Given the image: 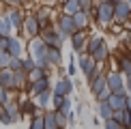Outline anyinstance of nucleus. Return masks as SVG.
Returning <instances> with one entry per match:
<instances>
[{
  "mask_svg": "<svg viewBox=\"0 0 131 129\" xmlns=\"http://www.w3.org/2000/svg\"><path fill=\"white\" fill-rule=\"evenodd\" d=\"M11 30H13V22H11L9 13L0 15V35L2 37H11Z\"/></svg>",
  "mask_w": 131,
  "mask_h": 129,
  "instance_id": "13",
  "label": "nucleus"
},
{
  "mask_svg": "<svg viewBox=\"0 0 131 129\" xmlns=\"http://www.w3.org/2000/svg\"><path fill=\"white\" fill-rule=\"evenodd\" d=\"M80 11H84V9H82V2H80V0H64L62 13H67V15H75V13H80Z\"/></svg>",
  "mask_w": 131,
  "mask_h": 129,
  "instance_id": "14",
  "label": "nucleus"
},
{
  "mask_svg": "<svg viewBox=\"0 0 131 129\" xmlns=\"http://www.w3.org/2000/svg\"><path fill=\"white\" fill-rule=\"evenodd\" d=\"M30 54L32 58L37 60V67L45 69L47 64H50V58H47V54H50V45H47L43 39H35L30 43Z\"/></svg>",
  "mask_w": 131,
  "mask_h": 129,
  "instance_id": "1",
  "label": "nucleus"
},
{
  "mask_svg": "<svg viewBox=\"0 0 131 129\" xmlns=\"http://www.w3.org/2000/svg\"><path fill=\"white\" fill-rule=\"evenodd\" d=\"M35 17L41 22V26H43V28H47V17H50V9H47V7L37 9V11H35Z\"/></svg>",
  "mask_w": 131,
  "mask_h": 129,
  "instance_id": "21",
  "label": "nucleus"
},
{
  "mask_svg": "<svg viewBox=\"0 0 131 129\" xmlns=\"http://www.w3.org/2000/svg\"><path fill=\"white\" fill-rule=\"evenodd\" d=\"M110 2H114V4H116V2H121V0H110Z\"/></svg>",
  "mask_w": 131,
  "mask_h": 129,
  "instance_id": "37",
  "label": "nucleus"
},
{
  "mask_svg": "<svg viewBox=\"0 0 131 129\" xmlns=\"http://www.w3.org/2000/svg\"><path fill=\"white\" fill-rule=\"evenodd\" d=\"M4 2H9V4H21L24 0H4Z\"/></svg>",
  "mask_w": 131,
  "mask_h": 129,
  "instance_id": "34",
  "label": "nucleus"
},
{
  "mask_svg": "<svg viewBox=\"0 0 131 129\" xmlns=\"http://www.w3.org/2000/svg\"><path fill=\"white\" fill-rule=\"evenodd\" d=\"M103 45V39L101 37H92L88 41V45H86V52H88V56H95L97 52H99V47Z\"/></svg>",
  "mask_w": 131,
  "mask_h": 129,
  "instance_id": "19",
  "label": "nucleus"
},
{
  "mask_svg": "<svg viewBox=\"0 0 131 129\" xmlns=\"http://www.w3.org/2000/svg\"><path fill=\"white\" fill-rule=\"evenodd\" d=\"M127 107H129V110H131V95L127 97Z\"/></svg>",
  "mask_w": 131,
  "mask_h": 129,
  "instance_id": "36",
  "label": "nucleus"
},
{
  "mask_svg": "<svg viewBox=\"0 0 131 129\" xmlns=\"http://www.w3.org/2000/svg\"><path fill=\"white\" fill-rule=\"evenodd\" d=\"M24 30H26V35H30V37H37L39 32L43 30V26H41V22L35 17V15H28L24 22Z\"/></svg>",
  "mask_w": 131,
  "mask_h": 129,
  "instance_id": "7",
  "label": "nucleus"
},
{
  "mask_svg": "<svg viewBox=\"0 0 131 129\" xmlns=\"http://www.w3.org/2000/svg\"><path fill=\"white\" fill-rule=\"evenodd\" d=\"M7 52H9L13 58H21V43H19V39H15V37H9Z\"/></svg>",
  "mask_w": 131,
  "mask_h": 129,
  "instance_id": "12",
  "label": "nucleus"
},
{
  "mask_svg": "<svg viewBox=\"0 0 131 129\" xmlns=\"http://www.w3.org/2000/svg\"><path fill=\"white\" fill-rule=\"evenodd\" d=\"M107 129H127L125 125H121V123L116 121V118H110V121H107V125H105Z\"/></svg>",
  "mask_w": 131,
  "mask_h": 129,
  "instance_id": "28",
  "label": "nucleus"
},
{
  "mask_svg": "<svg viewBox=\"0 0 131 129\" xmlns=\"http://www.w3.org/2000/svg\"><path fill=\"white\" fill-rule=\"evenodd\" d=\"M121 69L125 71V78L131 75V58H129V56H123V58H121Z\"/></svg>",
  "mask_w": 131,
  "mask_h": 129,
  "instance_id": "26",
  "label": "nucleus"
},
{
  "mask_svg": "<svg viewBox=\"0 0 131 129\" xmlns=\"http://www.w3.org/2000/svg\"><path fill=\"white\" fill-rule=\"evenodd\" d=\"M71 90H73V84L69 82V80H60V82L56 84V93L54 95H60V97H67Z\"/></svg>",
  "mask_w": 131,
  "mask_h": 129,
  "instance_id": "18",
  "label": "nucleus"
},
{
  "mask_svg": "<svg viewBox=\"0 0 131 129\" xmlns=\"http://www.w3.org/2000/svg\"><path fill=\"white\" fill-rule=\"evenodd\" d=\"M30 129H45V121H43V118H35Z\"/></svg>",
  "mask_w": 131,
  "mask_h": 129,
  "instance_id": "30",
  "label": "nucleus"
},
{
  "mask_svg": "<svg viewBox=\"0 0 131 129\" xmlns=\"http://www.w3.org/2000/svg\"><path fill=\"white\" fill-rule=\"evenodd\" d=\"M47 101H50V90H45V93L39 95V103L41 105H47Z\"/></svg>",
  "mask_w": 131,
  "mask_h": 129,
  "instance_id": "31",
  "label": "nucleus"
},
{
  "mask_svg": "<svg viewBox=\"0 0 131 129\" xmlns=\"http://www.w3.org/2000/svg\"><path fill=\"white\" fill-rule=\"evenodd\" d=\"M73 19H75V26H78V30H84L86 26H88V22H90V15L86 13V11H80V13H75V15H73Z\"/></svg>",
  "mask_w": 131,
  "mask_h": 129,
  "instance_id": "17",
  "label": "nucleus"
},
{
  "mask_svg": "<svg viewBox=\"0 0 131 129\" xmlns=\"http://www.w3.org/2000/svg\"><path fill=\"white\" fill-rule=\"evenodd\" d=\"M41 39L45 41L50 47H60V45H62V35H60V30L56 32V28H50V26L41 30Z\"/></svg>",
  "mask_w": 131,
  "mask_h": 129,
  "instance_id": "4",
  "label": "nucleus"
},
{
  "mask_svg": "<svg viewBox=\"0 0 131 129\" xmlns=\"http://www.w3.org/2000/svg\"><path fill=\"white\" fill-rule=\"evenodd\" d=\"M129 19H131V2H127V0L116 2V15H114V22H116V24H127Z\"/></svg>",
  "mask_w": 131,
  "mask_h": 129,
  "instance_id": "5",
  "label": "nucleus"
},
{
  "mask_svg": "<svg viewBox=\"0 0 131 129\" xmlns=\"http://www.w3.org/2000/svg\"><path fill=\"white\" fill-rule=\"evenodd\" d=\"M129 41H131V35H129Z\"/></svg>",
  "mask_w": 131,
  "mask_h": 129,
  "instance_id": "38",
  "label": "nucleus"
},
{
  "mask_svg": "<svg viewBox=\"0 0 131 129\" xmlns=\"http://www.w3.org/2000/svg\"><path fill=\"white\" fill-rule=\"evenodd\" d=\"M11 60H13V56L7 52V50H0V67H11Z\"/></svg>",
  "mask_w": 131,
  "mask_h": 129,
  "instance_id": "24",
  "label": "nucleus"
},
{
  "mask_svg": "<svg viewBox=\"0 0 131 129\" xmlns=\"http://www.w3.org/2000/svg\"><path fill=\"white\" fill-rule=\"evenodd\" d=\"M127 93H125V88H121V90H116V93H112L110 95V103H112V107L114 110H125V107H127Z\"/></svg>",
  "mask_w": 131,
  "mask_h": 129,
  "instance_id": "6",
  "label": "nucleus"
},
{
  "mask_svg": "<svg viewBox=\"0 0 131 129\" xmlns=\"http://www.w3.org/2000/svg\"><path fill=\"white\" fill-rule=\"evenodd\" d=\"M114 107H112V103L110 101H99V114H101V118H105V121H110V118H114Z\"/></svg>",
  "mask_w": 131,
  "mask_h": 129,
  "instance_id": "15",
  "label": "nucleus"
},
{
  "mask_svg": "<svg viewBox=\"0 0 131 129\" xmlns=\"http://www.w3.org/2000/svg\"><path fill=\"white\" fill-rule=\"evenodd\" d=\"M80 2H82V9H84V11H88L92 7V0H80Z\"/></svg>",
  "mask_w": 131,
  "mask_h": 129,
  "instance_id": "32",
  "label": "nucleus"
},
{
  "mask_svg": "<svg viewBox=\"0 0 131 129\" xmlns=\"http://www.w3.org/2000/svg\"><path fill=\"white\" fill-rule=\"evenodd\" d=\"M9 17H11V22H13V28H21L24 22H26V17L21 15L19 9H11V11H9Z\"/></svg>",
  "mask_w": 131,
  "mask_h": 129,
  "instance_id": "16",
  "label": "nucleus"
},
{
  "mask_svg": "<svg viewBox=\"0 0 131 129\" xmlns=\"http://www.w3.org/2000/svg\"><path fill=\"white\" fill-rule=\"evenodd\" d=\"M58 30H60V35H62V37H73L75 32H78V26H75L73 15L62 13V15H60V19H58Z\"/></svg>",
  "mask_w": 131,
  "mask_h": 129,
  "instance_id": "3",
  "label": "nucleus"
},
{
  "mask_svg": "<svg viewBox=\"0 0 131 129\" xmlns=\"http://www.w3.org/2000/svg\"><path fill=\"white\" fill-rule=\"evenodd\" d=\"M69 75H75V64H73V62L69 64Z\"/></svg>",
  "mask_w": 131,
  "mask_h": 129,
  "instance_id": "33",
  "label": "nucleus"
},
{
  "mask_svg": "<svg viewBox=\"0 0 131 129\" xmlns=\"http://www.w3.org/2000/svg\"><path fill=\"white\" fill-rule=\"evenodd\" d=\"M125 82H127V88H129V93H131V75H127V80H125Z\"/></svg>",
  "mask_w": 131,
  "mask_h": 129,
  "instance_id": "35",
  "label": "nucleus"
},
{
  "mask_svg": "<svg viewBox=\"0 0 131 129\" xmlns=\"http://www.w3.org/2000/svg\"><path fill=\"white\" fill-rule=\"evenodd\" d=\"M107 86H110V88H112V93H116V90L125 88L123 75H121V73H110V75H107Z\"/></svg>",
  "mask_w": 131,
  "mask_h": 129,
  "instance_id": "11",
  "label": "nucleus"
},
{
  "mask_svg": "<svg viewBox=\"0 0 131 129\" xmlns=\"http://www.w3.org/2000/svg\"><path fill=\"white\" fill-rule=\"evenodd\" d=\"M35 86H32V90H35V95H41V93H45L47 88H50V80H47V75L45 78H41V80H37V82H32Z\"/></svg>",
  "mask_w": 131,
  "mask_h": 129,
  "instance_id": "20",
  "label": "nucleus"
},
{
  "mask_svg": "<svg viewBox=\"0 0 131 129\" xmlns=\"http://www.w3.org/2000/svg\"><path fill=\"white\" fill-rule=\"evenodd\" d=\"M0 86H4V88H13L15 86V71L11 67H4L0 71Z\"/></svg>",
  "mask_w": 131,
  "mask_h": 129,
  "instance_id": "9",
  "label": "nucleus"
},
{
  "mask_svg": "<svg viewBox=\"0 0 131 129\" xmlns=\"http://www.w3.org/2000/svg\"><path fill=\"white\" fill-rule=\"evenodd\" d=\"M43 121H45V129H56V125H58V121H56V112H47Z\"/></svg>",
  "mask_w": 131,
  "mask_h": 129,
  "instance_id": "23",
  "label": "nucleus"
},
{
  "mask_svg": "<svg viewBox=\"0 0 131 129\" xmlns=\"http://www.w3.org/2000/svg\"><path fill=\"white\" fill-rule=\"evenodd\" d=\"M107 54H110V52H107V45H105V43H103V45L99 47V52H97V54H95V56H92V58H95L97 62H103V60H105V58H107Z\"/></svg>",
  "mask_w": 131,
  "mask_h": 129,
  "instance_id": "25",
  "label": "nucleus"
},
{
  "mask_svg": "<svg viewBox=\"0 0 131 129\" xmlns=\"http://www.w3.org/2000/svg\"><path fill=\"white\" fill-rule=\"evenodd\" d=\"M114 15H116V4L114 2H99L97 4V24L99 26H107L114 22Z\"/></svg>",
  "mask_w": 131,
  "mask_h": 129,
  "instance_id": "2",
  "label": "nucleus"
},
{
  "mask_svg": "<svg viewBox=\"0 0 131 129\" xmlns=\"http://www.w3.org/2000/svg\"><path fill=\"white\" fill-rule=\"evenodd\" d=\"M71 45H73V52H84L86 50V32L84 30H78L73 37H71Z\"/></svg>",
  "mask_w": 131,
  "mask_h": 129,
  "instance_id": "10",
  "label": "nucleus"
},
{
  "mask_svg": "<svg viewBox=\"0 0 131 129\" xmlns=\"http://www.w3.org/2000/svg\"><path fill=\"white\" fill-rule=\"evenodd\" d=\"M47 58H50L52 64H60V60H62V56H60V47H50Z\"/></svg>",
  "mask_w": 131,
  "mask_h": 129,
  "instance_id": "22",
  "label": "nucleus"
},
{
  "mask_svg": "<svg viewBox=\"0 0 131 129\" xmlns=\"http://www.w3.org/2000/svg\"><path fill=\"white\" fill-rule=\"evenodd\" d=\"M95 64H97V60H95L92 56H82V58H80V69H82V73H84L88 80L92 78V73L97 71Z\"/></svg>",
  "mask_w": 131,
  "mask_h": 129,
  "instance_id": "8",
  "label": "nucleus"
},
{
  "mask_svg": "<svg viewBox=\"0 0 131 129\" xmlns=\"http://www.w3.org/2000/svg\"><path fill=\"white\" fill-rule=\"evenodd\" d=\"M110 95H112V88H110V86H105V88L97 95V99H99V101H107V99H110Z\"/></svg>",
  "mask_w": 131,
  "mask_h": 129,
  "instance_id": "27",
  "label": "nucleus"
},
{
  "mask_svg": "<svg viewBox=\"0 0 131 129\" xmlns=\"http://www.w3.org/2000/svg\"><path fill=\"white\" fill-rule=\"evenodd\" d=\"M0 103H4V105H9V90L4 88H0Z\"/></svg>",
  "mask_w": 131,
  "mask_h": 129,
  "instance_id": "29",
  "label": "nucleus"
}]
</instances>
